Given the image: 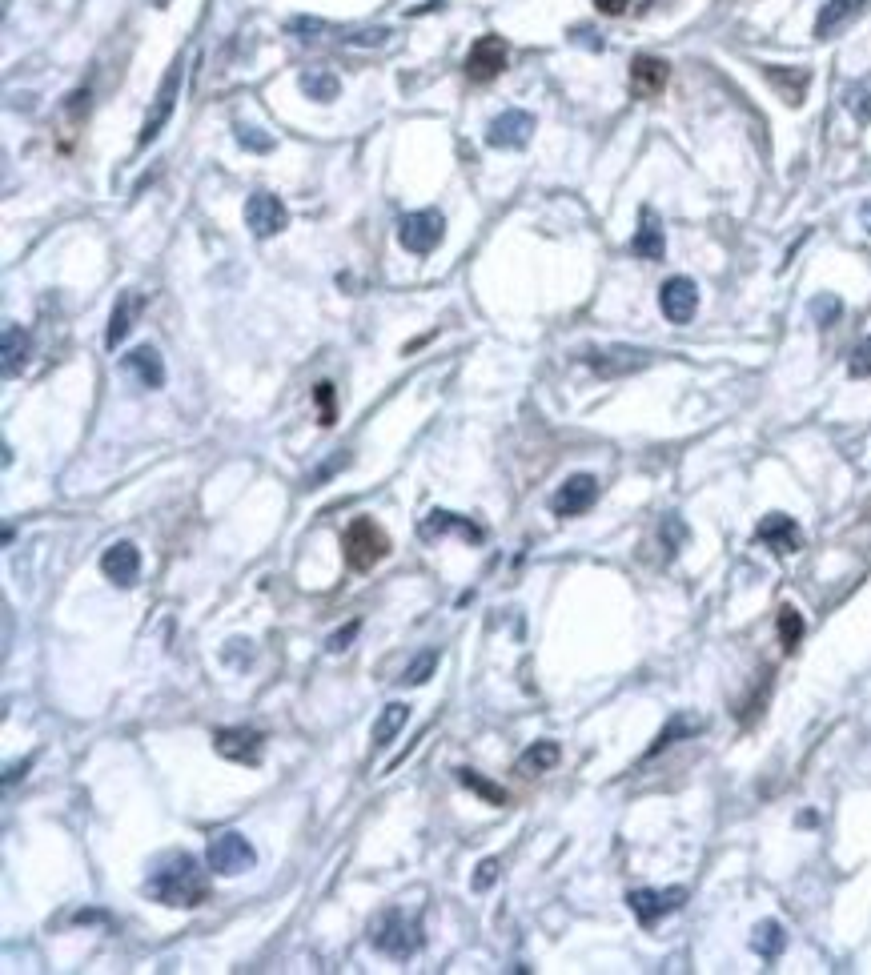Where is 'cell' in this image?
I'll return each mask as SVG.
<instances>
[{"instance_id":"6da1fadb","label":"cell","mask_w":871,"mask_h":975,"mask_svg":"<svg viewBox=\"0 0 871 975\" xmlns=\"http://www.w3.org/2000/svg\"><path fill=\"white\" fill-rule=\"evenodd\" d=\"M145 895L157 899L161 907H197L209 899V883L193 855H169L149 871Z\"/></svg>"},{"instance_id":"7a4b0ae2","label":"cell","mask_w":871,"mask_h":975,"mask_svg":"<svg viewBox=\"0 0 871 975\" xmlns=\"http://www.w3.org/2000/svg\"><path fill=\"white\" fill-rule=\"evenodd\" d=\"M370 943L390 959H410L422 947V923L410 919L402 907H386L370 923Z\"/></svg>"},{"instance_id":"3957f363","label":"cell","mask_w":871,"mask_h":975,"mask_svg":"<svg viewBox=\"0 0 871 975\" xmlns=\"http://www.w3.org/2000/svg\"><path fill=\"white\" fill-rule=\"evenodd\" d=\"M342 550H346L350 570L366 574V570H374V566L390 554V538H386V530H382L374 518H354V522L342 530Z\"/></svg>"},{"instance_id":"277c9868","label":"cell","mask_w":871,"mask_h":975,"mask_svg":"<svg viewBox=\"0 0 871 975\" xmlns=\"http://www.w3.org/2000/svg\"><path fill=\"white\" fill-rule=\"evenodd\" d=\"M205 863H209L213 875H229L233 879V875H241V871H249L257 863V851H253V843L241 831H221V835L209 839Z\"/></svg>"},{"instance_id":"5b68a950","label":"cell","mask_w":871,"mask_h":975,"mask_svg":"<svg viewBox=\"0 0 871 975\" xmlns=\"http://www.w3.org/2000/svg\"><path fill=\"white\" fill-rule=\"evenodd\" d=\"M442 237H446V221H442V213H434V209H418V213H406V217L398 221V241H402V249H410V253H418V257L434 253V249L442 245Z\"/></svg>"},{"instance_id":"8992f818","label":"cell","mask_w":871,"mask_h":975,"mask_svg":"<svg viewBox=\"0 0 871 975\" xmlns=\"http://www.w3.org/2000/svg\"><path fill=\"white\" fill-rule=\"evenodd\" d=\"M177 97H181V61L169 65V73H165V81H161V89H157V97H153V113L145 117L141 137H137L141 149L153 145V141L161 137V129L169 125V117H173V109H177Z\"/></svg>"},{"instance_id":"52a82bcc","label":"cell","mask_w":871,"mask_h":975,"mask_svg":"<svg viewBox=\"0 0 871 975\" xmlns=\"http://www.w3.org/2000/svg\"><path fill=\"white\" fill-rule=\"evenodd\" d=\"M627 903H631V911H635V919L643 923V927H655L663 915H671V911H679L683 903H687V887H639V891H631L627 895Z\"/></svg>"},{"instance_id":"ba28073f","label":"cell","mask_w":871,"mask_h":975,"mask_svg":"<svg viewBox=\"0 0 871 975\" xmlns=\"http://www.w3.org/2000/svg\"><path fill=\"white\" fill-rule=\"evenodd\" d=\"M595 502H599V478H595V474H570V478L554 490L550 510H554L558 518H578V514H587Z\"/></svg>"},{"instance_id":"9c48e42d","label":"cell","mask_w":871,"mask_h":975,"mask_svg":"<svg viewBox=\"0 0 871 975\" xmlns=\"http://www.w3.org/2000/svg\"><path fill=\"white\" fill-rule=\"evenodd\" d=\"M506 61H510L506 41L494 37V33H486V37H478V41L470 45V53H466V77H470L474 85H486V81H494V77L506 69Z\"/></svg>"},{"instance_id":"30bf717a","label":"cell","mask_w":871,"mask_h":975,"mask_svg":"<svg viewBox=\"0 0 871 975\" xmlns=\"http://www.w3.org/2000/svg\"><path fill=\"white\" fill-rule=\"evenodd\" d=\"M583 362H587L599 378H623V374L647 370V366H651V354H647V350H631V346H607V350H587Z\"/></svg>"},{"instance_id":"8fae6325","label":"cell","mask_w":871,"mask_h":975,"mask_svg":"<svg viewBox=\"0 0 871 975\" xmlns=\"http://www.w3.org/2000/svg\"><path fill=\"white\" fill-rule=\"evenodd\" d=\"M530 137H534V117L526 109H506L486 125L490 149H526Z\"/></svg>"},{"instance_id":"7c38bea8","label":"cell","mask_w":871,"mask_h":975,"mask_svg":"<svg viewBox=\"0 0 871 975\" xmlns=\"http://www.w3.org/2000/svg\"><path fill=\"white\" fill-rule=\"evenodd\" d=\"M659 309H663V317H667L671 325H687V321L695 317V309H699V285H695L691 277H671V281H663V289H659Z\"/></svg>"},{"instance_id":"4fadbf2b","label":"cell","mask_w":871,"mask_h":975,"mask_svg":"<svg viewBox=\"0 0 871 975\" xmlns=\"http://www.w3.org/2000/svg\"><path fill=\"white\" fill-rule=\"evenodd\" d=\"M261 735L253 731V727H221V731H213V747H217V755L221 759H229V763H249V767H257L261 763Z\"/></svg>"},{"instance_id":"5bb4252c","label":"cell","mask_w":871,"mask_h":975,"mask_svg":"<svg viewBox=\"0 0 871 975\" xmlns=\"http://www.w3.org/2000/svg\"><path fill=\"white\" fill-rule=\"evenodd\" d=\"M245 225L253 229V237H273L289 225V213H285V201L273 197V193H253L245 201Z\"/></svg>"},{"instance_id":"9a60e30c","label":"cell","mask_w":871,"mask_h":975,"mask_svg":"<svg viewBox=\"0 0 871 975\" xmlns=\"http://www.w3.org/2000/svg\"><path fill=\"white\" fill-rule=\"evenodd\" d=\"M667 81H671V65L667 61H659V57H635L631 61V93L639 101L659 97L667 89Z\"/></svg>"},{"instance_id":"2e32d148","label":"cell","mask_w":871,"mask_h":975,"mask_svg":"<svg viewBox=\"0 0 871 975\" xmlns=\"http://www.w3.org/2000/svg\"><path fill=\"white\" fill-rule=\"evenodd\" d=\"M755 538H759L763 546H771L775 554H795V550L803 546V530H799L795 518H787V514H767V518L755 526Z\"/></svg>"},{"instance_id":"e0dca14e","label":"cell","mask_w":871,"mask_h":975,"mask_svg":"<svg viewBox=\"0 0 871 975\" xmlns=\"http://www.w3.org/2000/svg\"><path fill=\"white\" fill-rule=\"evenodd\" d=\"M101 570L109 582L117 586H133L137 574H141V550L133 542H113L105 554H101Z\"/></svg>"},{"instance_id":"ac0fdd59","label":"cell","mask_w":871,"mask_h":975,"mask_svg":"<svg viewBox=\"0 0 871 975\" xmlns=\"http://www.w3.org/2000/svg\"><path fill=\"white\" fill-rule=\"evenodd\" d=\"M763 77H767V85L795 109V105H803V97H807V85H811V73L807 69H787V65H763Z\"/></svg>"},{"instance_id":"d6986e66","label":"cell","mask_w":871,"mask_h":975,"mask_svg":"<svg viewBox=\"0 0 871 975\" xmlns=\"http://www.w3.org/2000/svg\"><path fill=\"white\" fill-rule=\"evenodd\" d=\"M418 534L422 538H442V534H462V538H470V542H482V530L470 522V518H458V514H450V510H430L426 518H422V526H418Z\"/></svg>"},{"instance_id":"ffe728a7","label":"cell","mask_w":871,"mask_h":975,"mask_svg":"<svg viewBox=\"0 0 871 975\" xmlns=\"http://www.w3.org/2000/svg\"><path fill=\"white\" fill-rule=\"evenodd\" d=\"M125 370L145 386V390H161L165 386V362L153 346H137L129 358H125Z\"/></svg>"},{"instance_id":"44dd1931","label":"cell","mask_w":871,"mask_h":975,"mask_svg":"<svg viewBox=\"0 0 871 975\" xmlns=\"http://www.w3.org/2000/svg\"><path fill=\"white\" fill-rule=\"evenodd\" d=\"M631 253L643 257V261H663V253H667V237H663V225H659L655 209H643V225H639V233H635V241H631Z\"/></svg>"},{"instance_id":"7402d4cb","label":"cell","mask_w":871,"mask_h":975,"mask_svg":"<svg viewBox=\"0 0 871 975\" xmlns=\"http://www.w3.org/2000/svg\"><path fill=\"white\" fill-rule=\"evenodd\" d=\"M141 293H125L121 301H117V309H113V317H109V330H105V346L109 350H117L125 338H129V330H133V321L141 317Z\"/></svg>"},{"instance_id":"603a6c76","label":"cell","mask_w":871,"mask_h":975,"mask_svg":"<svg viewBox=\"0 0 871 975\" xmlns=\"http://www.w3.org/2000/svg\"><path fill=\"white\" fill-rule=\"evenodd\" d=\"M859 9H863V0H827V5L819 9V17H815V37L831 41L851 17H859Z\"/></svg>"},{"instance_id":"cb8c5ba5","label":"cell","mask_w":871,"mask_h":975,"mask_svg":"<svg viewBox=\"0 0 871 975\" xmlns=\"http://www.w3.org/2000/svg\"><path fill=\"white\" fill-rule=\"evenodd\" d=\"M29 366V334L21 325H5V378H17Z\"/></svg>"},{"instance_id":"d4e9b609","label":"cell","mask_w":871,"mask_h":975,"mask_svg":"<svg viewBox=\"0 0 871 975\" xmlns=\"http://www.w3.org/2000/svg\"><path fill=\"white\" fill-rule=\"evenodd\" d=\"M406 719H410V707L406 703H390L382 715H378V723H374V747H390L394 739H398V731L406 727Z\"/></svg>"},{"instance_id":"484cf974","label":"cell","mask_w":871,"mask_h":975,"mask_svg":"<svg viewBox=\"0 0 871 975\" xmlns=\"http://www.w3.org/2000/svg\"><path fill=\"white\" fill-rule=\"evenodd\" d=\"M338 77L330 73V69H310V73H302V93L310 97V101H318V105H330L334 97H338Z\"/></svg>"},{"instance_id":"4316f807","label":"cell","mask_w":871,"mask_h":975,"mask_svg":"<svg viewBox=\"0 0 871 975\" xmlns=\"http://www.w3.org/2000/svg\"><path fill=\"white\" fill-rule=\"evenodd\" d=\"M751 947L763 955V959H779L783 955V947H787V935H783V923H775V919H763L759 927H755V939H751Z\"/></svg>"},{"instance_id":"83f0119b","label":"cell","mask_w":871,"mask_h":975,"mask_svg":"<svg viewBox=\"0 0 871 975\" xmlns=\"http://www.w3.org/2000/svg\"><path fill=\"white\" fill-rule=\"evenodd\" d=\"M558 755H562L558 743H550V739H546V743H534V747L518 759V771H522V775H530V771H534V775H538V771H550V767L558 763Z\"/></svg>"},{"instance_id":"f1b7e54d","label":"cell","mask_w":871,"mask_h":975,"mask_svg":"<svg viewBox=\"0 0 871 975\" xmlns=\"http://www.w3.org/2000/svg\"><path fill=\"white\" fill-rule=\"evenodd\" d=\"M438 659H442V655H438L434 646H430V650H422V655H418V659H414V663H410V667L402 671V679H398V683H410V687H422V683H430V675L438 671Z\"/></svg>"},{"instance_id":"f546056e","label":"cell","mask_w":871,"mask_h":975,"mask_svg":"<svg viewBox=\"0 0 871 975\" xmlns=\"http://www.w3.org/2000/svg\"><path fill=\"white\" fill-rule=\"evenodd\" d=\"M803 614L795 610V606H783L779 610V642H783V650H795L799 646V638H803Z\"/></svg>"},{"instance_id":"4dcf8cb0","label":"cell","mask_w":871,"mask_h":975,"mask_svg":"<svg viewBox=\"0 0 871 975\" xmlns=\"http://www.w3.org/2000/svg\"><path fill=\"white\" fill-rule=\"evenodd\" d=\"M458 783H462V787H470L474 795H482L490 807H506V791H502V787H494V783H486L482 775H474V771H458Z\"/></svg>"},{"instance_id":"1f68e13d","label":"cell","mask_w":871,"mask_h":975,"mask_svg":"<svg viewBox=\"0 0 871 975\" xmlns=\"http://www.w3.org/2000/svg\"><path fill=\"white\" fill-rule=\"evenodd\" d=\"M847 109L855 113L859 125H867V121H871V89H867V85H851V89H847Z\"/></svg>"},{"instance_id":"d6a6232c","label":"cell","mask_w":871,"mask_h":975,"mask_svg":"<svg viewBox=\"0 0 871 975\" xmlns=\"http://www.w3.org/2000/svg\"><path fill=\"white\" fill-rule=\"evenodd\" d=\"M847 374L851 378H871V334L851 350V362H847Z\"/></svg>"},{"instance_id":"836d02e7","label":"cell","mask_w":871,"mask_h":975,"mask_svg":"<svg viewBox=\"0 0 871 975\" xmlns=\"http://www.w3.org/2000/svg\"><path fill=\"white\" fill-rule=\"evenodd\" d=\"M839 313H843V305H839V297H831V293H823V297L811 301V317H815L819 325H831Z\"/></svg>"},{"instance_id":"e575fe53","label":"cell","mask_w":871,"mask_h":975,"mask_svg":"<svg viewBox=\"0 0 871 975\" xmlns=\"http://www.w3.org/2000/svg\"><path fill=\"white\" fill-rule=\"evenodd\" d=\"M237 141L253 153H269L273 149V137H261V129H249V125H237Z\"/></svg>"},{"instance_id":"d590c367","label":"cell","mask_w":871,"mask_h":975,"mask_svg":"<svg viewBox=\"0 0 871 975\" xmlns=\"http://www.w3.org/2000/svg\"><path fill=\"white\" fill-rule=\"evenodd\" d=\"M691 731H699V723H691V719H679L675 727H667V731H663V735L655 739V747H651V755H655V751H663V747H671V743H675L679 735H691Z\"/></svg>"},{"instance_id":"8d00e7d4","label":"cell","mask_w":871,"mask_h":975,"mask_svg":"<svg viewBox=\"0 0 871 975\" xmlns=\"http://www.w3.org/2000/svg\"><path fill=\"white\" fill-rule=\"evenodd\" d=\"M498 867H502L498 859H482V863H478V875H474V891H486V887L498 879Z\"/></svg>"},{"instance_id":"74e56055","label":"cell","mask_w":871,"mask_h":975,"mask_svg":"<svg viewBox=\"0 0 871 975\" xmlns=\"http://www.w3.org/2000/svg\"><path fill=\"white\" fill-rule=\"evenodd\" d=\"M318 406H322V426H334V386L330 382L318 386Z\"/></svg>"},{"instance_id":"f35d334b","label":"cell","mask_w":871,"mask_h":975,"mask_svg":"<svg viewBox=\"0 0 871 975\" xmlns=\"http://www.w3.org/2000/svg\"><path fill=\"white\" fill-rule=\"evenodd\" d=\"M595 9H599L603 17H623V13L631 9V0H595Z\"/></svg>"},{"instance_id":"ab89813d","label":"cell","mask_w":871,"mask_h":975,"mask_svg":"<svg viewBox=\"0 0 871 975\" xmlns=\"http://www.w3.org/2000/svg\"><path fill=\"white\" fill-rule=\"evenodd\" d=\"M354 634H358V622H350V626H346V630H338V634H334V638H330V650H346V642H350V638H354Z\"/></svg>"},{"instance_id":"60d3db41","label":"cell","mask_w":871,"mask_h":975,"mask_svg":"<svg viewBox=\"0 0 871 975\" xmlns=\"http://www.w3.org/2000/svg\"><path fill=\"white\" fill-rule=\"evenodd\" d=\"M863 221H867V229H871V205H867V209H863Z\"/></svg>"}]
</instances>
